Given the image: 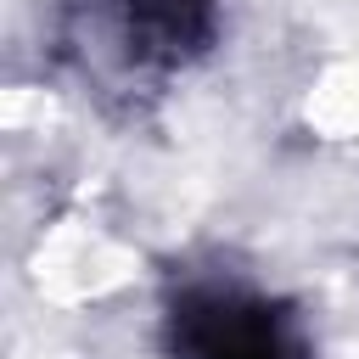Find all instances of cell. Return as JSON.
I'll return each mask as SVG.
<instances>
[{
    "mask_svg": "<svg viewBox=\"0 0 359 359\" xmlns=\"http://www.w3.org/2000/svg\"><path fill=\"white\" fill-rule=\"evenodd\" d=\"M67 39L123 79H168L219 39V0H67Z\"/></svg>",
    "mask_w": 359,
    "mask_h": 359,
    "instance_id": "1",
    "label": "cell"
},
{
    "mask_svg": "<svg viewBox=\"0 0 359 359\" xmlns=\"http://www.w3.org/2000/svg\"><path fill=\"white\" fill-rule=\"evenodd\" d=\"M168 359H314L292 303L247 280H185L163 309Z\"/></svg>",
    "mask_w": 359,
    "mask_h": 359,
    "instance_id": "2",
    "label": "cell"
}]
</instances>
